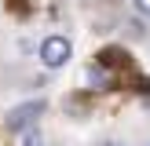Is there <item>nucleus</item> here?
Masks as SVG:
<instances>
[{
  "instance_id": "obj_2",
  "label": "nucleus",
  "mask_w": 150,
  "mask_h": 146,
  "mask_svg": "<svg viewBox=\"0 0 150 146\" xmlns=\"http://www.w3.org/2000/svg\"><path fill=\"white\" fill-rule=\"evenodd\" d=\"M70 58H73V44H70V36L51 33V36H44V40H40V62H44V69H62Z\"/></svg>"
},
{
  "instance_id": "obj_7",
  "label": "nucleus",
  "mask_w": 150,
  "mask_h": 146,
  "mask_svg": "<svg viewBox=\"0 0 150 146\" xmlns=\"http://www.w3.org/2000/svg\"><path fill=\"white\" fill-rule=\"evenodd\" d=\"M132 7H136L139 18H150V0H132Z\"/></svg>"
},
{
  "instance_id": "obj_4",
  "label": "nucleus",
  "mask_w": 150,
  "mask_h": 146,
  "mask_svg": "<svg viewBox=\"0 0 150 146\" xmlns=\"http://www.w3.org/2000/svg\"><path fill=\"white\" fill-rule=\"evenodd\" d=\"M84 77H88V84H92V88H95V84H99V88H106V84H110L106 69H103L99 62H95V66H88V73H84Z\"/></svg>"
},
{
  "instance_id": "obj_6",
  "label": "nucleus",
  "mask_w": 150,
  "mask_h": 146,
  "mask_svg": "<svg viewBox=\"0 0 150 146\" xmlns=\"http://www.w3.org/2000/svg\"><path fill=\"white\" fill-rule=\"evenodd\" d=\"M7 7L15 15H29V0H7Z\"/></svg>"
},
{
  "instance_id": "obj_5",
  "label": "nucleus",
  "mask_w": 150,
  "mask_h": 146,
  "mask_svg": "<svg viewBox=\"0 0 150 146\" xmlns=\"http://www.w3.org/2000/svg\"><path fill=\"white\" fill-rule=\"evenodd\" d=\"M22 146H44L40 131H37V128H29V131H26V139H22Z\"/></svg>"
},
{
  "instance_id": "obj_1",
  "label": "nucleus",
  "mask_w": 150,
  "mask_h": 146,
  "mask_svg": "<svg viewBox=\"0 0 150 146\" xmlns=\"http://www.w3.org/2000/svg\"><path fill=\"white\" fill-rule=\"evenodd\" d=\"M44 110H48L44 99H26V102H18V106H11L7 117H4V131H29L33 121L44 113Z\"/></svg>"
},
{
  "instance_id": "obj_3",
  "label": "nucleus",
  "mask_w": 150,
  "mask_h": 146,
  "mask_svg": "<svg viewBox=\"0 0 150 146\" xmlns=\"http://www.w3.org/2000/svg\"><path fill=\"white\" fill-rule=\"evenodd\" d=\"M95 62H99L103 69H121V66H128V55H125L121 48H106V51H99Z\"/></svg>"
},
{
  "instance_id": "obj_8",
  "label": "nucleus",
  "mask_w": 150,
  "mask_h": 146,
  "mask_svg": "<svg viewBox=\"0 0 150 146\" xmlns=\"http://www.w3.org/2000/svg\"><path fill=\"white\" fill-rule=\"evenodd\" d=\"M103 146H125V142H117V139H106V142H103Z\"/></svg>"
}]
</instances>
